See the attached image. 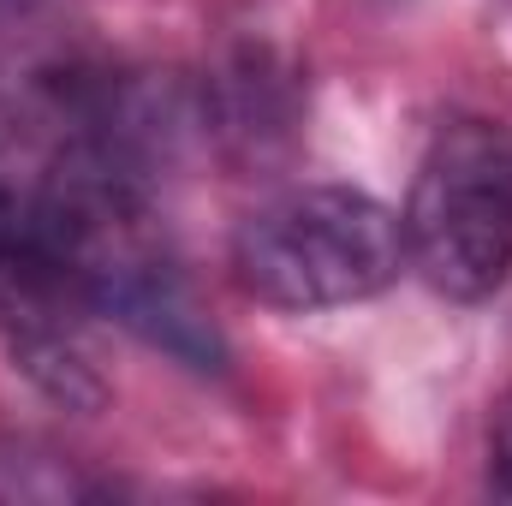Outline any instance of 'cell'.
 <instances>
[{
	"instance_id": "cell-2",
	"label": "cell",
	"mask_w": 512,
	"mask_h": 506,
	"mask_svg": "<svg viewBox=\"0 0 512 506\" xmlns=\"http://www.w3.org/2000/svg\"><path fill=\"white\" fill-rule=\"evenodd\" d=\"M405 268L399 215L352 185H298L233 233V280L268 310H340L387 292Z\"/></svg>"
},
{
	"instance_id": "cell-3",
	"label": "cell",
	"mask_w": 512,
	"mask_h": 506,
	"mask_svg": "<svg viewBox=\"0 0 512 506\" xmlns=\"http://www.w3.org/2000/svg\"><path fill=\"white\" fill-rule=\"evenodd\" d=\"M405 262L453 304H483L512 274V126L459 114L429 137L411 203Z\"/></svg>"
},
{
	"instance_id": "cell-6",
	"label": "cell",
	"mask_w": 512,
	"mask_h": 506,
	"mask_svg": "<svg viewBox=\"0 0 512 506\" xmlns=\"http://www.w3.org/2000/svg\"><path fill=\"white\" fill-rule=\"evenodd\" d=\"M12 6H24V0H0V12H12Z\"/></svg>"
},
{
	"instance_id": "cell-5",
	"label": "cell",
	"mask_w": 512,
	"mask_h": 506,
	"mask_svg": "<svg viewBox=\"0 0 512 506\" xmlns=\"http://www.w3.org/2000/svg\"><path fill=\"white\" fill-rule=\"evenodd\" d=\"M489 489L512 501V387L501 393L495 417H489Z\"/></svg>"
},
{
	"instance_id": "cell-1",
	"label": "cell",
	"mask_w": 512,
	"mask_h": 506,
	"mask_svg": "<svg viewBox=\"0 0 512 506\" xmlns=\"http://www.w3.org/2000/svg\"><path fill=\"white\" fill-rule=\"evenodd\" d=\"M84 149L36 78L0 90V352L48 399L90 411L108 399L90 358V298L78 286Z\"/></svg>"
},
{
	"instance_id": "cell-4",
	"label": "cell",
	"mask_w": 512,
	"mask_h": 506,
	"mask_svg": "<svg viewBox=\"0 0 512 506\" xmlns=\"http://www.w3.org/2000/svg\"><path fill=\"white\" fill-rule=\"evenodd\" d=\"M114 483L90 477L78 459L36 435H0V501H96Z\"/></svg>"
}]
</instances>
